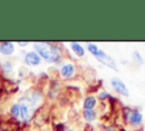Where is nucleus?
<instances>
[{
  "label": "nucleus",
  "mask_w": 145,
  "mask_h": 131,
  "mask_svg": "<svg viewBox=\"0 0 145 131\" xmlns=\"http://www.w3.org/2000/svg\"><path fill=\"white\" fill-rule=\"evenodd\" d=\"M75 65L72 63H65L60 68V75L63 79H71L75 76Z\"/></svg>",
  "instance_id": "nucleus-8"
},
{
  "label": "nucleus",
  "mask_w": 145,
  "mask_h": 131,
  "mask_svg": "<svg viewBox=\"0 0 145 131\" xmlns=\"http://www.w3.org/2000/svg\"><path fill=\"white\" fill-rule=\"evenodd\" d=\"M100 131H119V129H117L116 126L111 125V126H106L105 129H102V130H100Z\"/></svg>",
  "instance_id": "nucleus-19"
},
{
  "label": "nucleus",
  "mask_w": 145,
  "mask_h": 131,
  "mask_svg": "<svg viewBox=\"0 0 145 131\" xmlns=\"http://www.w3.org/2000/svg\"><path fill=\"white\" fill-rule=\"evenodd\" d=\"M1 67H2V71L6 72V73H10V72H12V68H14L12 64H11L9 60H5V62H2Z\"/></svg>",
  "instance_id": "nucleus-15"
},
{
  "label": "nucleus",
  "mask_w": 145,
  "mask_h": 131,
  "mask_svg": "<svg viewBox=\"0 0 145 131\" xmlns=\"http://www.w3.org/2000/svg\"><path fill=\"white\" fill-rule=\"evenodd\" d=\"M0 131H1V130H0Z\"/></svg>",
  "instance_id": "nucleus-22"
},
{
  "label": "nucleus",
  "mask_w": 145,
  "mask_h": 131,
  "mask_svg": "<svg viewBox=\"0 0 145 131\" xmlns=\"http://www.w3.org/2000/svg\"><path fill=\"white\" fill-rule=\"evenodd\" d=\"M97 105V98L93 95L86 96L84 101H83V107L84 109H94Z\"/></svg>",
  "instance_id": "nucleus-10"
},
{
  "label": "nucleus",
  "mask_w": 145,
  "mask_h": 131,
  "mask_svg": "<svg viewBox=\"0 0 145 131\" xmlns=\"http://www.w3.org/2000/svg\"><path fill=\"white\" fill-rule=\"evenodd\" d=\"M96 116H97V113H96V110H94V109H84V110H83V117H84L87 122L95 121Z\"/></svg>",
  "instance_id": "nucleus-12"
},
{
  "label": "nucleus",
  "mask_w": 145,
  "mask_h": 131,
  "mask_svg": "<svg viewBox=\"0 0 145 131\" xmlns=\"http://www.w3.org/2000/svg\"><path fill=\"white\" fill-rule=\"evenodd\" d=\"M65 131H74V130H72V129H66Z\"/></svg>",
  "instance_id": "nucleus-21"
},
{
  "label": "nucleus",
  "mask_w": 145,
  "mask_h": 131,
  "mask_svg": "<svg viewBox=\"0 0 145 131\" xmlns=\"http://www.w3.org/2000/svg\"><path fill=\"white\" fill-rule=\"evenodd\" d=\"M127 121L133 126H138V125H140L143 123V114L138 109H133V110L129 112Z\"/></svg>",
  "instance_id": "nucleus-7"
},
{
  "label": "nucleus",
  "mask_w": 145,
  "mask_h": 131,
  "mask_svg": "<svg viewBox=\"0 0 145 131\" xmlns=\"http://www.w3.org/2000/svg\"><path fill=\"white\" fill-rule=\"evenodd\" d=\"M33 46L35 49L34 51L48 63H58L61 59L58 44L54 46L49 42H33Z\"/></svg>",
  "instance_id": "nucleus-1"
},
{
  "label": "nucleus",
  "mask_w": 145,
  "mask_h": 131,
  "mask_svg": "<svg viewBox=\"0 0 145 131\" xmlns=\"http://www.w3.org/2000/svg\"><path fill=\"white\" fill-rule=\"evenodd\" d=\"M9 113H10V116L15 120H17L19 117V105L18 104H12L10 106V109H9Z\"/></svg>",
  "instance_id": "nucleus-13"
},
{
  "label": "nucleus",
  "mask_w": 145,
  "mask_h": 131,
  "mask_svg": "<svg viewBox=\"0 0 145 131\" xmlns=\"http://www.w3.org/2000/svg\"><path fill=\"white\" fill-rule=\"evenodd\" d=\"M110 96H111V95H110L108 91H105V90L99 91V93H97V98H99L100 100H102V101H105L106 99H109Z\"/></svg>",
  "instance_id": "nucleus-17"
},
{
  "label": "nucleus",
  "mask_w": 145,
  "mask_h": 131,
  "mask_svg": "<svg viewBox=\"0 0 145 131\" xmlns=\"http://www.w3.org/2000/svg\"><path fill=\"white\" fill-rule=\"evenodd\" d=\"M95 58H96L100 63H102L103 65L108 66L109 68H112V69H114V71H118L116 60H114L109 54H106L104 50H101V49H100V50H99V54L95 56Z\"/></svg>",
  "instance_id": "nucleus-3"
},
{
  "label": "nucleus",
  "mask_w": 145,
  "mask_h": 131,
  "mask_svg": "<svg viewBox=\"0 0 145 131\" xmlns=\"http://www.w3.org/2000/svg\"><path fill=\"white\" fill-rule=\"evenodd\" d=\"M87 50L95 57V56L99 54V50H100V49H99V47H97L95 43H91V42H88V43H87Z\"/></svg>",
  "instance_id": "nucleus-14"
},
{
  "label": "nucleus",
  "mask_w": 145,
  "mask_h": 131,
  "mask_svg": "<svg viewBox=\"0 0 145 131\" xmlns=\"http://www.w3.org/2000/svg\"><path fill=\"white\" fill-rule=\"evenodd\" d=\"M111 87L113 88V90L116 92H118L119 95H122L125 97H128L129 96V90L128 88L126 87V84L118 77H113L111 79Z\"/></svg>",
  "instance_id": "nucleus-5"
},
{
  "label": "nucleus",
  "mask_w": 145,
  "mask_h": 131,
  "mask_svg": "<svg viewBox=\"0 0 145 131\" xmlns=\"http://www.w3.org/2000/svg\"><path fill=\"white\" fill-rule=\"evenodd\" d=\"M20 129H22L20 123L12 117H10L9 120H7L5 122L0 121V130L1 131H20Z\"/></svg>",
  "instance_id": "nucleus-4"
},
{
  "label": "nucleus",
  "mask_w": 145,
  "mask_h": 131,
  "mask_svg": "<svg viewBox=\"0 0 145 131\" xmlns=\"http://www.w3.org/2000/svg\"><path fill=\"white\" fill-rule=\"evenodd\" d=\"M70 48H71L72 52H74L77 57H83V56L85 55V49H84V47H83L80 43H78V42H71V43H70Z\"/></svg>",
  "instance_id": "nucleus-11"
},
{
  "label": "nucleus",
  "mask_w": 145,
  "mask_h": 131,
  "mask_svg": "<svg viewBox=\"0 0 145 131\" xmlns=\"http://www.w3.org/2000/svg\"><path fill=\"white\" fill-rule=\"evenodd\" d=\"M18 105H19V117L22 118L23 123H28L31 121L32 112H31L29 106H28V98H27V96L22 97L19 99V101H18Z\"/></svg>",
  "instance_id": "nucleus-2"
},
{
  "label": "nucleus",
  "mask_w": 145,
  "mask_h": 131,
  "mask_svg": "<svg viewBox=\"0 0 145 131\" xmlns=\"http://www.w3.org/2000/svg\"><path fill=\"white\" fill-rule=\"evenodd\" d=\"M15 51V44L10 41H5L0 43V54L3 56H10Z\"/></svg>",
  "instance_id": "nucleus-9"
},
{
  "label": "nucleus",
  "mask_w": 145,
  "mask_h": 131,
  "mask_svg": "<svg viewBox=\"0 0 145 131\" xmlns=\"http://www.w3.org/2000/svg\"><path fill=\"white\" fill-rule=\"evenodd\" d=\"M133 59H134L137 64H139V65H143V64H144V59L142 58L139 51H137V50H135V51L133 52Z\"/></svg>",
  "instance_id": "nucleus-16"
},
{
  "label": "nucleus",
  "mask_w": 145,
  "mask_h": 131,
  "mask_svg": "<svg viewBox=\"0 0 145 131\" xmlns=\"http://www.w3.org/2000/svg\"><path fill=\"white\" fill-rule=\"evenodd\" d=\"M66 128H65V124L63 123H58L56 125V131H65Z\"/></svg>",
  "instance_id": "nucleus-18"
},
{
  "label": "nucleus",
  "mask_w": 145,
  "mask_h": 131,
  "mask_svg": "<svg viewBox=\"0 0 145 131\" xmlns=\"http://www.w3.org/2000/svg\"><path fill=\"white\" fill-rule=\"evenodd\" d=\"M24 62L28 66H39L41 64V62H42V58L33 50V51L26 52V55L24 57Z\"/></svg>",
  "instance_id": "nucleus-6"
},
{
  "label": "nucleus",
  "mask_w": 145,
  "mask_h": 131,
  "mask_svg": "<svg viewBox=\"0 0 145 131\" xmlns=\"http://www.w3.org/2000/svg\"><path fill=\"white\" fill-rule=\"evenodd\" d=\"M28 43H29L28 41H24V42H22V41H18V42H17V44H19L20 47H23V46H27Z\"/></svg>",
  "instance_id": "nucleus-20"
}]
</instances>
